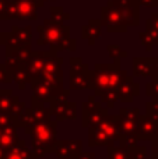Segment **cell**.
<instances>
[{
	"mask_svg": "<svg viewBox=\"0 0 158 159\" xmlns=\"http://www.w3.org/2000/svg\"><path fill=\"white\" fill-rule=\"evenodd\" d=\"M32 137V144H38L48 149V152H53L58 144V130H56V121H45V123H36L30 131Z\"/></svg>",
	"mask_w": 158,
	"mask_h": 159,
	"instance_id": "1",
	"label": "cell"
},
{
	"mask_svg": "<svg viewBox=\"0 0 158 159\" xmlns=\"http://www.w3.org/2000/svg\"><path fill=\"white\" fill-rule=\"evenodd\" d=\"M108 116V110L101 107L100 103H94V102H90V103H84L83 106V126L87 129H91L95 127L104 120Z\"/></svg>",
	"mask_w": 158,
	"mask_h": 159,
	"instance_id": "2",
	"label": "cell"
},
{
	"mask_svg": "<svg viewBox=\"0 0 158 159\" xmlns=\"http://www.w3.org/2000/svg\"><path fill=\"white\" fill-rule=\"evenodd\" d=\"M83 143L81 140H59L53 154L59 159H73L81 154Z\"/></svg>",
	"mask_w": 158,
	"mask_h": 159,
	"instance_id": "3",
	"label": "cell"
},
{
	"mask_svg": "<svg viewBox=\"0 0 158 159\" xmlns=\"http://www.w3.org/2000/svg\"><path fill=\"white\" fill-rule=\"evenodd\" d=\"M137 134H139L140 140L156 141L158 140V126L148 116H140Z\"/></svg>",
	"mask_w": 158,
	"mask_h": 159,
	"instance_id": "4",
	"label": "cell"
},
{
	"mask_svg": "<svg viewBox=\"0 0 158 159\" xmlns=\"http://www.w3.org/2000/svg\"><path fill=\"white\" fill-rule=\"evenodd\" d=\"M50 115L56 116V120H63V119H74L76 117V107L74 103L69 102L56 101L52 103L50 107Z\"/></svg>",
	"mask_w": 158,
	"mask_h": 159,
	"instance_id": "5",
	"label": "cell"
},
{
	"mask_svg": "<svg viewBox=\"0 0 158 159\" xmlns=\"http://www.w3.org/2000/svg\"><path fill=\"white\" fill-rule=\"evenodd\" d=\"M88 144L90 147H112L114 143L106 137V134L100 127H91L88 129Z\"/></svg>",
	"mask_w": 158,
	"mask_h": 159,
	"instance_id": "6",
	"label": "cell"
},
{
	"mask_svg": "<svg viewBox=\"0 0 158 159\" xmlns=\"http://www.w3.org/2000/svg\"><path fill=\"white\" fill-rule=\"evenodd\" d=\"M6 159H34L32 149L27 148L24 140H20L16 145L6 151Z\"/></svg>",
	"mask_w": 158,
	"mask_h": 159,
	"instance_id": "7",
	"label": "cell"
},
{
	"mask_svg": "<svg viewBox=\"0 0 158 159\" xmlns=\"http://www.w3.org/2000/svg\"><path fill=\"white\" fill-rule=\"evenodd\" d=\"M20 141L18 134H17V127L11 126L7 129H2V135H0V148L8 151L11 147H14Z\"/></svg>",
	"mask_w": 158,
	"mask_h": 159,
	"instance_id": "8",
	"label": "cell"
},
{
	"mask_svg": "<svg viewBox=\"0 0 158 159\" xmlns=\"http://www.w3.org/2000/svg\"><path fill=\"white\" fill-rule=\"evenodd\" d=\"M17 102H18V98L11 96L10 91H0V113L10 115Z\"/></svg>",
	"mask_w": 158,
	"mask_h": 159,
	"instance_id": "9",
	"label": "cell"
},
{
	"mask_svg": "<svg viewBox=\"0 0 158 159\" xmlns=\"http://www.w3.org/2000/svg\"><path fill=\"white\" fill-rule=\"evenodd\" d=\"M137 95V91H134L133 84L129 81V84H122L119 87V98L125 102H130L133 96Z\"/></svg>",
	"mask_w": 158,
	"mask_h": 159,
	"instance_id": "10",
	"label": "cell"
},
{
	"mask_svg": "<svg viewBox=\"0 0 158 159\" xmlns=\"http://www.w3.org/2000/svg\"><path fill=\"white\" fill-rule=\"evenodd\" d=\"M108 159H128V149L122 147H108Z\"/></svg>",
	"mask_w": 158,
	"mask_h": 159,
	"instance_id": "11",
	"label": "cell"
},
{
	"mask_svg": "<svg viewBox=\"0 0 158 159\" xmlns=\"http://www.w3.org/2000/svg\"><path fill=\"white\" fill-rule=\"evenodd\" d=\"M128 159H147V149L143 145H137L128 151Z\"/></svg>",
	"mask_w": 158,
	"mask_h": 159,
	"instance_id": "12",
	"label": "cell"
},
{
	"mask_svg": "<svg viewBox=\"0 0 158 159\" xmlns=\"http://www.w3.org/2000/svg\"><path fill=\"white\" fill-rule=\"evenodd\" d=\"M147 116L158 126V102H150L147 105Z\"/></svg>",
	"mask_w": 158,
	"mask_h": 159,
	"instance_id": "13",
	"label": "cell"
},
{
	"mask_svg": "<svg viewBox=\"0 0 158 159\" xmlns=\"http://www.w3.org/2000/svg\"><path fill=\"white\" fill-rule=\"evenodd\" d=\"M73 159H97V158H95L94 152H81L80 155H77Z\"/></svg>",
	"mask_w": 158,
	"mask_h": 159,
	"instance_id": "14",
	"label": "cell"
},
{
	"mask_svg": "<svg viewBox=\"0 0 158 159\" xmlns=\"http://www.w3.org/2000/svg\"><path fill=\"white\" fill-rule=\"evenodd\" d=\"M153 159H158V140L153 141V154H151Z\"/></svg>",
	"mask_w": 158,
	"mask_h": 159,
	"instance_id": "15",
	"label": "cell"
},
{
	"mask_svg": "<svg viewBox=\"0 0 158 159\" xmlns=\"http://www.w3.org/2000/svg\"><path fill=\"white\" fill-rule=\"evenodd\" d=\"M0 159H6V151L0 148Z\"/></svg>",
	"mask_w": 158,
	"mask_h": 159,
	"instance_id": "16",
	"label": "cell"
},
{
	"mask_svg": "<svg viewBox=\"0 0 158 159\" xmlns=\"http://www.w3.org/2000/svg\"><path fill=\"white\" fill-rule=\"evenodd\" d=\"M0 135H2V129H0Z\"/></svg>",
	"mask_w": 158,
	"mask_h": 159,
	"instance_id": "17",
	"label": "cell"
}]
</instances>
